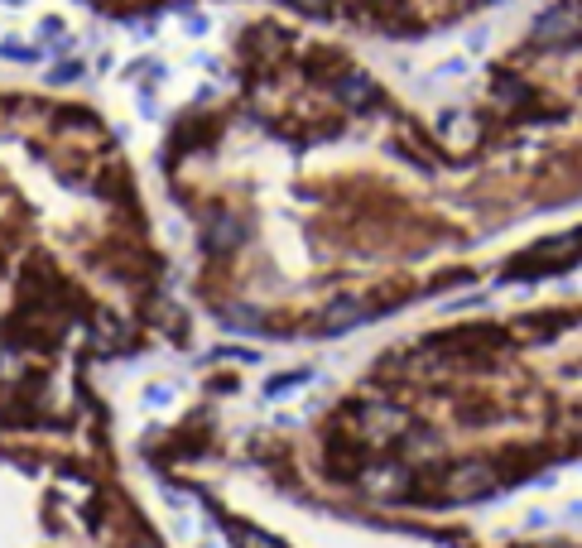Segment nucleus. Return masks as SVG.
<instances>
[{
  "label": "nucleus",
  "mask_w": 582,
  "mask_h": 548,
  "mask_svg": "<svg viewBox=\"0 0 582 548\" xmlns=\"http://www.w3.org/2000/svg\"><path fill=\"white\" fill-rule=\"evenodd\" d=\"M582 34V10L578 5H558V10H544L539 20H534L529 39L544 44V49H563V44H573Z\"/></svg>",
  "instance_id": "nucleus-1"
},
{
  "label": "nucleus",
  "mask_w": 582,
  "mask_h": 548,
  "mask_svg": "<svg viewBox=\"0 0 582 548\" xmlns=\"http://www.w3.org/2000/svg\"><path fill=\"white\" fill-rule=\"evenodd\" d=\"M496 486V476H491V467H481V462H467V467H457L453 476H448V496L453 500H477V496H486Z\"/></svg>",
  "instance_id": "nucleus-2"
},
{
  "label": "nucleus",
  "mask_w": 582,
  "mask_h": 548,
  "mask_svg": "<svg viewBox=\"0 0 582 548\" xmlns=\"http://www.w3.org/2000/svg\"><path fill=\"white\" fill-rule=\"evenodd\" d=\"M337 97L347 101L352 111H366V106L376 101V87H371V77H366V73H347L337 82Z\"/></svg>",
  "instance_id": "nucleus-3"
},
{
  "label": "nucleus",
  "mask_w": 582,
  "mask_h": 548,
  "mask_svg": "<svg viewBox=\"0 0 582 548\" xmlns=\"http://www.w3.org/2000/svg\"><path fill=\"white\" fill-rule=\"evenodd\" d=\"M361 318H366V308L356 303V299H337V303L323 313V332H352Z\"/></svg>",
  "instance_id": "nucleus-4"
},
{
  "label": "nucleus",
  "mask_w": 582,
  "mask_h": 548,
  "mask_svg": "<svg viewBox=\"0 0 582 548\" xmlns=\"http://www.w3.org/2000/svg\"><path fill=\"white\" fill-rule=\"evenodd\" d=\"M236 544H241V548H284L279 539H270V534H260V529H241V524H236Z\"/></svg>",
  "instance_id": "nucleus-5"
},
{
  "label": "nucleus",
  "mask_w": 582,
  "mask_h": 548,
  "mask_svg": "<svg viewBox=\"0 0 582 548\" xmlns=\"http://www.w3.org/2000/svg\"><path fill=\"white\" fill-rule=\"evenodd\" d=\"M303 380H308V371H294V375H275V380H270V385H265V395H279V390H289V385H303Z\"/></svg>",
  "instance_id": "nucleus-6"
},
{
  "label": "nucleus",
  "mask_w": 582,
  "mask_h": 548,
  "mask_svg": "<svg viewBox=\"0 0 582 548\" xmlns=\"http://www.w3.org/2000/svg\"><path fill=\"white\" fill-rule=\"evenodd\" d=\"M294 10H303V15H327L332 10V0H289Z\"/></svg>",
  "instance_id": "nucleus-7"
},
{
  "label": "nucleus",
  "mask_w": 582,
  "mask_h": 548,
  "mask_svg": "<svg viewBox=\"0 0 582 548\" xmlns=\"http://www.w3.org/2000/svg\"><path fill=\"white\" fill-rule=\"evenodd\" d=\"M236 241H241V222L222 217V241H217V246H236Z\"/></svg>",
  "instance_id": "nucleus-8"
}]
</instances>
